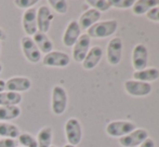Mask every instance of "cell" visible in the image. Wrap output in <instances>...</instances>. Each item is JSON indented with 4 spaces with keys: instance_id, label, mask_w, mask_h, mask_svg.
Segmentation results:
<instances>
[{
    "instance_id": "6da1fadb",
    "label": "cell",
    "mask_w": 159,
    "mask_h": 147,
    "mask_svg": "<svg viewBox=\"0 0 159 147\" xmlns=\"http://www.w3.org/2000/svg\"><path fill=\"white\" fill-rule=\"evenodd\" d=\"M118 28V22L116 20H107L95 23L88 29V35L90 38H107L116 33Z\"/></svg>"
},
{
    "instance_id": "7a4b0ae2",
    "label": "cell",
    "mask_w": 159,
    "mask_h": 147,
    "mask_svg": "<svg viewBox=\"0 0 159 147\" xmlns=\"http://www.w3.org/2000/svg\"><path fill=\"white\" fill-rule=\"evenodd\" d=\"M66 90L62 86H55L52 89V96H51V108L54 115H63L67 107Z\"/></svg>"
},
{
    "instance_id": "3957f363",
    "label": "cell",
    "mask_w": 159,
    "mask_h": 147,
    "mask_svg": "<svg viewBox=\"0 0 159 147\" xmlns=\"http://www.w3.org/2000/svg\"><path fill=\"white\" fill-rule=\"evenodd\" d=\"M135 130V124L131 121H125V120H117L111 121L106 126V133L111 137H120L131 133Z\"/></svg>"
},
{
    "instance_id": "277c9868",
    "label": "cell",
    "mask_w": 159,
    "mask_h": 147,
    "mask_svg": "<svg viewBox=\"0 0 159 147\" xmlns=\"http://www.w3.org/2000/svg\"><path fill=\"white\" fill-rule=\"evenodd\" d=\"M65 134L68 144L77 146L82 139L81 123L76 118H69L65 123Z\"/></svg>"
},
{
    "instance_id": "5b68a950",
    "label": "cell",
    "mask_w": 159,
    "mask_h": 147,
    "mask_svg": "<svg viewBox=\"0 0 159 147\" xmlns=\"http://www.w3.org/2000/svg\"><path fill=\"white\" fill-rule=\"evenodd\" d=\"M122 56V40L119 37H115L109 40L106 49L107 62L111 66H117L121 62Z\"/></svg>"
},
{
    "instance_id": "8992f818",
    "label": "cell",
    "mask_w": 159,
    "mask_h": 147,
    "mask_svg": "<svg viewBox=\"0 0 159 147\" xmlns=\"http://www.w3.org/2000/svg\"><path fill=\"white\" fill-rule=\"evenodd\" d=\"M125 90L129 95L135 97L146 96L152 92V84L138 80H127L125 82Z\"/></svg>"
},
{
    "instance_id": "52a82bcc",
    "label": "cell",
    "mask_w": 159,
    "mask_h": 147,
    "mask_svg": "<svg viewBox=\"0 0 159 147\" xmlns=\"http://www.w3.org/2000/svg\"><path fill=\"white\" fill-rule=\"evenodd\" d=\"M21 47L24 55L30 63H38L41 60V52L37 48L32 37L24 36L21 40Z\"/></svg>"
},
{
    "instance_id": "ba28073f",
    "label": "cell",
    "mask_w": 159,
    "mask_h": 147,
    "mask_svg": "<svg viewBox=\"0 0 159 147\" xmlns=\"http://www.w3.org/2000/svg\"><path fill=\"white\" fill-rule=\"evenodd\" d=\"M147 62H148L147 48L142 43L136 44L132 51V66L134 70L139 72V70L145 69L147 66Z\"/></svg>"
},
{
    "instance_id": "9c48e42d",
    "label": "cell",
    "mask_w": 159,
    "mask_h": 147,
    "mask_svg": "<svg viewBox=\"0 0 159 147\" xmlns=\"http://www.w3.org/2000/svg\"><path fill=\"white\" fill-rule=\"evenodd\" d=\"M90 44H91V38L87 34L81 35L76 43L74 44L73 49V59L77 63H82L84 60L86 55L88 54L89 50H90Z\"/></svg>"
},
{
    "instance_id": "30bf717a",
    "label": "cell",
    "mask_w": 159,
    "mask_h": 147,
    "mask_svg": "<svg viewBox=\"0 0 159 147\" xmlns=\"http://www.w3.org/2000/svg\"><path fill=\"white\" fill-rule=\"evenodd\" d=\"M42 63L43 65L49 66V67H66L70 63V57L65 52L52 51L44 55Z\"/></svg>"
},
{
    "instance_id": "8fae6325",
    "label": "cell",
    "mask_w": 159,
    "mask_h": 147,
    "mask_svg": "<svg viewBox=\"0 0 159 147\" xmlns=\"http://www.w3.org/2000/svg\"><path fill=\"white\" fill-rule=\"evenodd\" d=\"M53 19V13L51 9L48 6H40L37 9V28L39 33H43L47 34L49 29H50L51 23H52Z\"/></svg>"
},
{
    "instance_id": "7c38bea8",
    "label": "cell",
    "mask_w": 159,
    "mask_h": 147,
    "mask_svg": "<svg viewBox=\"0 0 159 147\" xmlns=\"http://www.w3.org/2000/svg\"><path fill=\"white\" fill-rule=\"evenodd\" d=\"M148 137V133L144 129H135L131 133L120 137L119 143L124 147H138Z\"/></svg>"
},
{
    "instance_id": "4fadbf2b",
    "label": "cell",
    "mask_w": 159,
    "mask_h": 147,
    "mask_svg": "<svg viewBox=\"0 0 159 147\" xmlns=\"http://www.w3.org/2000/svg\"><path fill=\"white\" fill-rule=\"evenodd\" d=\"M22 25H23L24 32L28 37L34 36L38 32L37 28V8L34 7L28 10H25L22 17Z\"/></svg>"
},
{
    "instance_id": "5bb4252c",
    "label": "cell",
    "mask_w": 159,
    "mask_h": 147,
    "mask_svg": "<svg viewBox=\"0 0 159 147\" xmlns=\"http://www.w3.org/2000/svg\"><path fill=\"white\" fill-rule=\"evenodd\" d=\"M80 36H81V29H80L78 22L70 21L64 32L62 41H63V44L65 47L70 48V47H74V44L76 43V41Z\"/></svg>"
},
{
    "instance_id": "9a60e30c",
    "label": "cell",
    "mask_w": 159,
    "mask_h": 147,
    "mask_svg": "<svg viewBox=\"0 0 159 147\" xmlns=\"http://www.w3.org/2000/svg\"><path fill=\"white\" fill-rule=\"evenodd\" d=\"M32 87V81L27 77H13L6 81V90L10 92H24Z\"/></svg>"
},
{
    "instance_id": "2e32d148",
    "label": "cell",
    "mask_w": 159,
    "mask_h": 147,
    "mask_svg": "<svg viewBox=\"0 0 159 147\" xmlns=\"http://www.w3.org/2000/svg\"><path fill=\"white\" fill-rule=\"evenodd\" d=\"M101 12L94 10V9H88L87 11H84L79 17V27L81 30H88L91 26H93L95 23H98L101 19Z\"/></svg>"
},
{
    "instance_id": "e0dca14e",
    "label": "cell",
    "mask_w": 159,
    "mask_h": 147,
    "mask_svg": "<svg viewBox=\"0 0 159 147\" xmlns=\"http://www.w3.org/2000/svg\"><path fill=\"white\" fill-rule=\"evenodd\" d=\"M102 56H103V51L101 49V47L94 46L92 48H90L88 54L86 55L84 60L82 61V67H84V69L91 70L93 68H95L98 66V64L100 63Z\"/></svg>"
},
{
    "instance_id": "ac0fdd59",
    "label": "cell",
    "mask_w": 159,
    "mask_h": 147,
    "mask_svg": "<svg viewBox=\"0 0 159 147\" xmlns=\"http://www.w3.org/2000/svg\"><path fill=\"white\" fill-rule=\"evenodd\" d=\"M33 40L36 43V46H37V48L39 49V51L41 52V54L42 53L48 54V53L52 52L53 49H54L53 42L51 41V39L47 34L37 32L33 36Z\"/></svg>"
},
{
    "instance_id": "d6986e66",
    "label": "cell",
    "mask_w": 159,
    "mask_h": 147,
    "mask_svg": "<svg viewBox=\"0 0 159 147\" xmlns=\"http://www.w3.org/2000/svg\"><path fill=\"white\" fill-rule=\"evenodd\" d=\"M159 78V69L155 67L145 68V69L139 70V72L133 73V79L142 82H153Z\"/></svg>"
},
{
    "instance_id": "ffe728a7",
    "label": "cell",
    "mask_w": 159,
    "mask_h": 147,
    "mask_svg": "<svg viewBox=\"0 0 159 147\" xmlns=\"http://www.w3.org/2000/svg\"><path fill=\"white\" fill-rule=\"evenodd\" d=\"M22 99L21 93L3 91L0 93V106H19Z\"/></svg>"
},
{
    "instance_id": "44dd1931",
    "label": "cell",
    "mask_w": 159,
    "mask_h": 147,
    "mask_svg": "<svg viewBox=\"0 0 159 147\" xmlns=\"http://www.w3.org/2000/svg\"><path fill=\"white\" fill-rule=\"evenodd\" d=\"M155 7H157V0H138L132 7V12L135 15H143Z\"/></svg>"
},
{
    "instance_id": "7402d4cb",
    "label": "cell",
    "mask_w": 159,
    "mask_h": 147,
    "mask_svg": "<svg viewBox=\"0 0 159 147\" xmlns=\"http://www.w3.org/2000/svg\"><path fill=\"white\" fill-rule=\"evenodd\" d=\"M21 115L19 106H0V122H8Z\"/></svg>"
},
{
    "instance_id": "603a6c76",
    "label": "cell",
    "mask_w": 159,
    "mask_h": 147,
    "mask_svg": "<svg viewBox=\"0 0 159 147\" xmlns=\"http://www.w3.org/2000/svg\"><path fill=\"white\" fill-rule=\"evenodd\" d=\"M53 130L51 127H43L40 129L37 135L38 147H50L52 146Z\"/></svg>"
},
{
    "instance_id": "cb8c5ba5",
    "label": "cell",
    "mask_w": 159,
    "mask_h": 147,
    "mask_svg": "<svg viewBox=\"0 0 159 147\" xmlns=\"http://www.w3.org/2000/svg\"><path fill=\"white\" fill-rule=\"evenodd\" d=\"M21 134L20 129L15 124L10 122H0V135L6 139L15 140Z\"/></svg>"
},
{
    "instance_id": "d4e9b609",
    "label": "cell",
    "mask_w": 159,
    "mask_h": 147,
    "mask_svg": "<svg viewBox=\"0 0 159 147\" xmlns=\"http://www.w3.org/2000/svg\"><path fill=\"white\" fill-rule=\"evenodd\" d=\"M87 3L98 12H105L111 8V0H88Z\"/></svg>"
},
{
    "instance_id": "484cf974",
    "label": "cell",
    "mask_w": 159,
    "mask_h": 147,
    "mask_svg": "<svg viewBox=\"0 0 159 147\" xmlns=\"http://www.w3.org/2000/svg\"><path fill=\"white\" fill-rule=\"evenodd\" d=\"M17 139L19 143L22 144L23 147H38L37 140L30 133H21Z\"/></svg>"
},
{
    "instance_id": "4316f807",
    "label": "cell",
    "mask_w": 159,
    "mask_h": 147,
    "mask_svg": "<svg viewBox=\"0 0 159 147\" xmlns=\"http://www.w3.org/2000/svg\"><path fill=\"white\" fill-rule=\"evenodd\" d=\"M49 4L51 8L59 14H66L68 10V3L65 0H49Z\"/></svg>"
},
{
    "instance_id": "83f0119b",
    "label": "cell",
    "mask_w": 159,
    "mask_h": 147,
    "mask_svg": "<svg viewBox=\"0 0 159 147\" xmlns=\"http://www.w3.org/2000/svg\"><path fill=\"white\" fill-rule=\"evenodd\" d=\"M111 8L116 9H130L133 7L134 0H111Z\"/></svg>"
},
{
    "instance_id": "f1b7e54d",
    "label": "cell",
    "mask_w": 159,
    "mask_h": 147,
    "mask_svg": "<svg viewBox=\"0 0 159 147\" xmlns=\"http://www.w3.org/2000/svg\"><path fill=\"white\" fill-rule=\"evenodd\" d=\"M38 3L37 0H15L14 4L20 9H25L28 10L30 8H34Z\"/></svg>"
},
{
    "instance_id": "f546056e",
    "label": "cell",
    "mask_w": 159,
    "mask_h": 147,
    "mask_svg": "<svg viewBox=\"0 0 159 147\" xmlns=\"http://www.w3.org/2000/svg\"><path fill=\"white\" fill-rule=\"evenodd\" d=\"M145 15H146V17L149 21L159 22V7L157 6V7H155V8L151 9Z\"/></svg>"
},
{
    "instance_id": "4dcf8cb0",
    "label": "cell",
    "mask_w": 159,
    "mask_h": 147,
    "mask_svg": "<svg viewBox=\"0 0 159 147\" xmlns=\"http://www.w3.org/2000/svg\"><path fill=\"white\" fill-rule=\"evenodd\" d=\"M0 147H17V143L13 139H3L0 140Z\"/></svg>"
},
{
    "instance_id": "1f68e13d",
    "label": "cell",
    "mask_w": 159,
    "mask_h": 147,
    "mask_svg": "<svg viewBox=\"0 0 159 147\" xmlns=\"http://www.w3.org/2000/svg\"><path fill=\"white\" fill-rule=\"evenodd\" d=\"M139 147H155V142H154L153 139L147 137V139L145 140V141L143 142V143L141 144Z\"/></svg>"
},
{
    "instance_id": "d6a6232c",
    "label": "cell",
    "mask_w": 159,
    "mask_h": 147,
    "mask_svg": "<svg viewBox=\"0 0 159 147\" xmlns=\"http://www.w3.org/2000/svg\"><path fill=\"white\" fill-rule=\"evenodd\" d=\"M4 90H6V81L0 79V93L3 92Z\"/></svg>"
},
{
    "instance_id": "836d02e7",
    "label": "cell",
    "mask_w": 159,
    "mask_h": 147,
    "mask_svg": "<svg viewBox=\"0 0 159 147\" xmlns=\"http://www.w3.org/2000/svg\"><path fill=\"white\" fill-rule=\"evenodd\" d=\"M2 37H3V30H2L1 28H0V39H1Z\"/></svg>"
},
{
    "instance_id": "e575fe53",
    "label": "cell",
    "mask_w": 159,
    "mask_h": 147,
    "mask_svg": "<svg viewBox=\"0 0 159 147\" xmlns=\"http://www.w3.org/2000/svg\"><path fill=\"white\" fill-rule=\"evenodd\" d=\"M64 147H76V146H74V145H70V144H66Z\"/></svg>"
},
{
    "instance_id": "d590c367",
    "label": "cell",
    "mask_w": 159,
    "mask_h": 147,
    "mask_svg": "<svg viewBox=\"0 0 159 147\" xmlns=\"http://www.w3.org/2000/svg\"><path fill=\"white\" fill-rule=\"evenodd\" d=\"M2 72V64H0V73Z\"/></svg>"
},
{
    "instance_id": "8d00e7d4",
    "label": "cell",
    "mask_w": 159,
    "mask_h": 147,
    "mask_svg": "<svg viewBox=\"0 0 159 147\" xmlns=\"http://www.w3.org/2000/svg\"><path fill=\"white\" fill-rule=\"evenodd\" d=\"M0 51H1V42H0Z\"/></svg>"
},
{
    "instance_id": "74e56055",
    "label": "cell",
    "mask_w": 159,
    "mask_h": 147,
    "mask_svg": "<svg viewBox=\"0 0 159 147\" xmlns=\"http://www.w3.org/2000/svg\"><path fill=\"white\" fill-rule=\"evenodd\" d=\"M157 6L159 7V1H158V0H157Z\"/></svg>"
},
{
    "instance_id": "f35d334b",
    "label": "cell",
    "mask_w": 159,
    "mask_h": 147,
    "mask_svg": "<svg viewBox=\"0 0 159 147\" xmlns=\"http://www.w3.org/2000/svg\"><path fill=\"white\" fill-rule=\"evenodd\" d=\"M50 147H57V146H53V145H52V146H50Z\"/></svg>"
}]
</instances>
